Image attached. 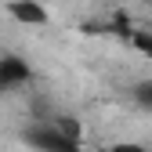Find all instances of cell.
<instances>
[{
  "mask_svg": "<svg viewBox=\"0 0 152 152\" xmlns=\"http://www.w3.org/2000/svg\"><path fill=\"white\" fill-rule=\"evenodd\" d=\"M7 15L15 18V22H22V26H47L51 22V11L40 4V0H11Z\"/></svg>",
  "mask_w": 152,
  "mask_h": 152,
  "instance_id": "cell-3",
  "label": "cell"
},
{
  "mask_svg": "<svg viewBox=\"0 0 152 152\" xmlns=\"http://www.w3.org/2000/svg\"><path fill=\"white\" fill-rule=\"evenodd\" d=\"M130 98H134V105H138V109L152 112V80H141V83H134Z\"/></svg>",
  "mask_w": 152,
  "mask_h": 152,
  "instance_id": "cell-5",
  "label": "cell"
},
{
  "mask_svg": "<svg viewBox=\"0 0 152 152\" xmlns=\"http://www.w3.org/2000/svg\"><path fill=\"white\" fill-rule=\"evenodd\" d=\"M22 141L36 152H83L80 145V123L72 116H62V112H51L44 120H33L22 130Z\"/></svg>",
  "mask_w": 152,
  "mask_h": 152,
  "instance_id": "cell-1",
  "label": "cell"
},
{
  "mask_svg": "<svg viewBox=\"0 0 152 152\" xmlns=\"http://www.w3.org/2000/svg\"><path fill=\"white\" fill-rule=\"evenodd\" d=\"M33 80V65L18 54H0V94L7 91H18Z\"/></svg>",
  "mask_w": 152,
  "mask_h": 152,
  "instance_id": "cell-2",
  "label": "cell"
},
{
  "mask_svg": "<svg viewBox=\"0 0 152 152\" xmlns=\"http://www.w3.org/2000/svg\"><path fill=\"white\" fill-rule=\"evenodd\" d=\"M105 152H152V148L141 145V141H116V145H109Z\"/></svg>",
  "mask_w": 152,
  "mask_h": 152,
  "instance_id": "cell-6",
  "label": "cell"
},
{
  "mask_svg": "<svg viewBox=\"0 0 152 152\" xmlns=\"http://www.w3.org/2000/svg\"><path fill=\"white\" fill-rule=\"evenodd\" d=\"M127 44L134 47L138 54L152 58V29H130V33H127Z\"/></svg>",
  "mask_w": 152,
  "mask_h": 152,
  "instance_id": "cell-4",
  "label": "cell"
}]
</instances>
